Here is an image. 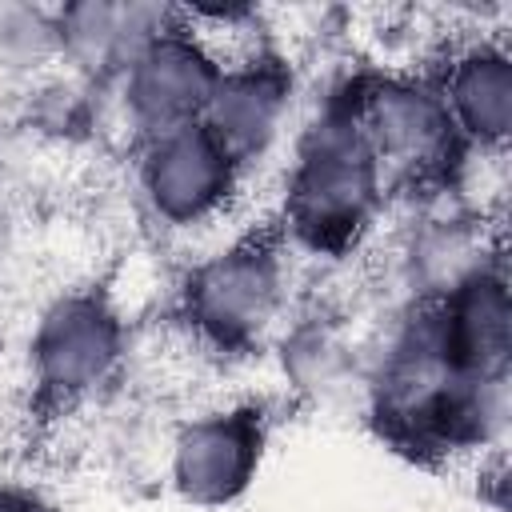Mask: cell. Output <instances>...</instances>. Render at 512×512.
I'll return each mask as SVG.
<instances>
[{
  "instance_id": "30bf717a",
  "label": "cell",
  "mask_w": 512,
  "mask_h": 512,
  "mask_svg": "<svg viewBox=\"0 0 512 512\" xmlns=\"http://www.w3.org/2000/svg\"><path fill=\"white\" fill-rule=\"evenodd\" d=\"M0 512H32V508H28L16 492H4V488H0Z\"/></svg>"
},
{
  "instance_id": "6da1fadb",
  "label": "cell",
  "mask_w": 512,
  "mask_h": 512,
  "mask_svg": "<svg viewBox=\"0 0 512 512\" xmlns=\"http://www.w3.org/2000/svg\"><path fill=\"white\" fill-rule=\"evenodd\" d=\"M372 188V152L356 140V132L320 140L292 180L296 228L312 240H344L364 220Z\"/></svg>"
},
{
  "instance_id": "ba28073f",
  "label": "cell",
  "mask_w": 512,
  "mask_h": 512,
  "mask_svg": "<svg viewBox=\"0 0 512 512\" xmlns=\"http://www.w3.org/2000/svg\"><path fill=\"white\" fill-rule=\"evenodd\" d=\"M208 108H212V136L216 144L236 156V152H248L256 144H264L272 132H276V120H280V108H284V84L268 72V68H248V72H236L228 80H220L208 96Z\"/></svg>"
},
{
  "instance_id": "9c48e42d",
  "label": "cell",
  "mask_w": 512,
  "mask_h": 512,
  "mask_svg": "<svg viewBox=\"0 0 512 512\" xmlns=\"http://www.w3.org/2000/svg\"><path fill=\"white\" fill-rule=\"evenodd\" d=\"M508 100H512V80H508V56L504 52L476 48L448 76L452 112L468 124V132H476L484 140H500L504 136Z\"/></svg>"
},
{
  "instance_id": "3957f363",
  "label": "cell",
  "mask_w": 512,
  "mask_h": 512,
  "mask_svg": "<svg viewBox=\"0 0 512 512\" xmlns=\"http://www.w3.org/2000/svg\"><path fill=\"white\" fill-rule=\"evenodd\" d=\"M260 432L244 416H212L184 432L176 448V480L192 500L220 504L248 484Z\"/></svg>"
},
{
  "instance_id": "52a82bcc",
  "label": "cell",
  "mask_w": 512,
  "mask_h": 512,
  "mask_svg": "<svg viewBox=\"0 0 512 512\" xmlns=\"http://www.w3.org/2000/svg\"><path fill=\"white\" fill-rule=\"evenodd\" d=\"M448 128V112L432 104V96L388 84L364 104V136L376 160H424Z\"/></svg>"
},
{
  "instance_id": "7a4b0ae2",
  "label": "cell",
  "mask_w": 512,
  "mask_h": 512,
  "mask_svg": "<svg viewBox=\"0 0 512 512\" xmlns=\"http://www.w3.org/2000/svg\"><path fill=\"white\" fill-rule=\"evenodd\" d=\"M232 156L200 124H180L160 132L144 164V188L168 220H200L212 212L232 184Z\"/></svg>"
},
{
  "instance_id": "5b68a950",
  "label": "cell",
  "mask_w": 512,
  "mask_h": 512,
  "mask_svg": "<svg viewBox=\"0 0 512 512\" xmlns=\"http://www.w3.org/2000/svg\"><path fill=\"white\" fill-rule=\"evenodd\" d=\"M272 300L276 272L264 260V252L236 248L220 256L212 268H204V276L196 280V312L220 336H244L256 324H264Z\"/></svg>"
},
{
  "instance_id": "277c9868",
  "label": "cell",
  "mask_w": 512,
  "mask_h": 512,
  "mask_svg": "<svg viewBox=\"0 0 512 512\" xmlns=\"http://www.w3.org/2000/svg\"><path fill=\"white\" fill-rule=\"evenodd\" d=\"M212 88H216V76L208 60L192 44L164 40L136 56L128 96H132V108L148 124H156V132H168L188 124V116L200 104H208Z\"/></svg>"
},
{
  "instance_id": "8992f818",
  "label": "cell",
  "mask_w": 512,
  "mask_h": 512,
  "mask_svg": "<svg viewBox=\"0 0 512 512\" xmlns=\"http://www.w3.org/2000/svg\"><path fill=\"white\" fill-rule=\"evenodd\" d=\"M112 352H116V332L108 316L88 300L60 304L36 340L40 372L52 388H84L100 380Z\"/></svg>"
}]
</instances>
